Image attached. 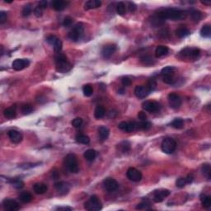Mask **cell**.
Segmentation results:
<instances>
[{
	"label": "cell",
	"instance_id": "obj_1",
	"mask_svg": "<svg viewBox=\"0 0 211 211\" xmlns=\"http://www.w3.org/2000/svg\"><path fill=\"white\" fill-rule=\"evenodd\" d=\"M156 16H158L159 18L165 21L167 19H171L173 21H177V20L184 19L187 14L184 11H181L180 9H176V8H163L160 9L156 13Z\"/></svg>",
	"mask_w": 211,
	"mask_h": 211
},
{
	"label": "cell",
	"instance_id": "obj_2",
	"mask_svg": "<svg viewBox=\"0 0 211 211\" xmlns=\"http://www.w3.org/2000/svg\"><path fill=\"white\" fill-rule=\"evenodd\" d=\"M55 63H56L57 71L62 74L69 72L72 68L71 64L69 63L65 55L63 54H59L55 57Z\"/></svg>",
	"mask_w": 211,
	"mask_h": 211
},
{
	"label": "cell",
	"instance_id": "obj_3",
	"mask_svg": "<svg viewBox=\"0 0 211 211\" xmlns=\"http://www.w3.org/2000/svg\"><path fill=\"white\" fill-rule=\"evenodd\" d=\"M66 168L72 173H78L79 172V166L78 162L77 157L74 154H69L65 157L64 161Z\"/></svg>",
	"mask_w": 211,
	"mask_h": 211
},
{
	"label": "cell",
	"instance_id": "obj_4",
	"mask_svg": "<svg viewBox=\"0 0 211 211\" xmlns=\"http://www.w3.org/2000/svg\"><path fill=\"white\" fill-rule=\"evenodd\" d=\"M84 208L89 211H98L102 209V206L99 198L96 195H93L91 196L90 199L87 202H85Z\"/></svg>",
	"mask_w": 211,
	"mask_h": 211
},
{
	"label": "cell",
	"instance_id": "obj_5",
	"mask_svg": "<svg viewBox=\"0 0 211 211\" xmlns=\"http://www.w3.org/2000/svg\"><path fill=\"white\" fill-rule=\"evenodd\" d=\"M161 148L165 154H172L175 152L176 148V142L173 138H166L162 140Z\"/></svg>",
	"mask_w": 211,
	"mask_h": 211
},
{
	"label": "cell",
	"instance_id": "obj_6",
	"mask_svg": "<svg viewBox=\"0 0 211 211\" xmlns=\"http://www.w3.org/2000/svg\"><path fill=\"white\" fill-rule=\"evenodd\" d=\"M83 27L81 24H77L69 32V38L73 41H78L83 34Z\"/></svg>",
	"mask_w": 211,
	"mask_h": 211
},
{
	"label": "cell",
	"instance_id": "obj_7",
	"mask_svg": "<svg viewBox=\"0 0 211 211\" xmlns=\"http://www.w3.org/2000/svg\"><path fill=\"white\" fill-rule=\"evenodd\" d=\"M142 108L148 112H157L160 110L161 106L158 102L154 101H145L144 102H143Z\"/></svg>",
	"mask_w": 211,
	"mask_h": 211
},
{
	"label": "cell",
	"instance_id": "obj_8",
	"mask_svg": "<svg viewBox=\"0 0 211 211\" xmlns=\"http://www.w3.org/2000/svg\"><path fill=\"white\" fill-rule=\"evenodd\" d=\"M126 176L127 177L132 181L138 182L142 179V173L139 170H137L134 167H129V169L126 172Z\"/></svg>",
	"mask_w": 211,
	"mask_h": 211
},
{
	"label": "cell",
	"instance_id": "obj_9",
	"mask_svg": "<svg viewBox=\"0 0 211 211\" xmlns=\"http://www.w3.org/2000/svg\"><path fill=\"white\" fill-rule=\"evenodd\" d=\"M168 103L173 109H178L181 106V96L176 93H170L167 96Z\"/></svg>",
	"mask_w": 211,
	"mask_h": 211
},
{
	"label": "cell",
	"instance_id": "obj_10",
	"mask_svg": "<svg viewBox=\"0 0 211 211\" xmlns=\"http://www.w3.org/2000/svg\"><path fill=\"white\" fill-rule=\"evenodd\" d=\"M46 41L51 46H53L56 53H60L62 49V41L55 36H49L47 37Z\"/></svg>",
	"mask_w": 211,
	"mask_h": 211
},
{
	"label": "cell",
	"instance_id": "obj_11",
	"mask_svg": "<svg viewBox=\"0 0 211 211\" xmlns=\"http://www.w3.org/2000/svg\"><path fill=\"white\" fill-rule=\"evenodd\" d=\"M153 195H154L153 200H154L156 203H159V202H162L165 198L167 197L168 195H170V191H168V190L167 189L157 190V191H155L154 192Z\"/></svg>",
	"mask_w": 211,
	"mask_h": 211
},
{
	"label": "cell",
	"instance_id": "obj_12",
	"mask_svg": "<svg viewBox=\"0 0 211 211\" xmlns=\"http://www.w3.org/2000/svg\"><path fill=\"white\" fill-rule=\"evenodd\" d=\"M3 207L6 211H16L20 209V206L16 200L11 199H5L3 201Z\"/></svg>",
	"mask_w": 211,
	"mask_h": 211
},
{
	"label": "cell",
	"instance_id": "obj_13",
	"mask_svg": "<svg viewBox=\"0 0 211 211\" xmlns=\"http://www.w3.org/2000/svg\"><path fill=\"white\" fill-rule=\"evenodd\" d=\"M103 187L107 191L113 192L116 191L118 189V187H119V184L115 179L111 178V177H108V178H106L103 181Z\"/></svg>",
	"mask_w": 211,
	"mask_h": 211
},
{
	"label": "cell",
	"instance_id": "obj_14",
	"mask_svg": "<svg viewBox=\"0 0 211 211\" xmlns=\"http://www.w3.org/2000/svg\"><path fill=\"white\" fill-rule=\"evenodd\" d=\"M29 61L28 60H26V59H17V60H15L13 62L12 64V67L14 70H16V71H20V70H22L23 69H25L26 67H27L29 65Z\"/></svg>",
	"mask_w": 211,
	"mask_h": 211
},
{
	"label": "cell",
	"instance_id": "obj_15",
	"mask_svg": "<svg viewBox=\"0 0 211 211\" xmlns=\"http://www.w3.org/2000/svg\"><path fill=\"white\" fill-rule=\"evenodd\" d=\"M137 127V123H135L134 121L132 122H126V121H122L118 125V128L121 130H123L127 133H130V132L134 131V129Z\"/></svg>",
	"mask_w": 211,
	"mask_h": 211
},
{
	"label": "cell",
	"instance_id": "obj_16",
	"mask_svg": "<svg viewBox=\"0 0 211 211\" xmlns=\"http://www.w3.org/2000/svg\"><path fill=\"white\" fill-rule=\"evenodd\" d=\"M149 93H150V91L148 90L147 87H144V86H137L134 88V94L138 98H145Z\"/></svg>",
	"mask_w": 211,
	"mask_h": 211
},
{
	"label": "cell",
	"instance_id": "obj_17",
	"mask_svg": "<svg viewBox=\"0 0 211 211\" xmlns=\"http://www.w3.org/2000/svg\"><path fill=\"white\" fill-rule=\"evenodd\" d=\"M8 137L10 139L12 142L13 144H20L22 142V134L20 133L19 131L17 130H15V129H12V130H9L8 131Z\"/></svg>",
	"mask_w": 211,
	"mask_h": 211
},
{
	"label": "cell",
	"instance_id": "obj_18",
	"mask_svg": "<svg viewBox=\"0 0 211 211\" xmlns=\"http://www.w3.org/2000/svg\"><path fill=\"white\" fill-rule=\"evenodd\" d=\"M115 50H116V45H105L103 47V49L102 50V56L105 59H108V58L111 57L115 52Z\"/></svg>",
	"mask_w": 211,
	"mask_h": 211
},
{
	"label": "cell",
	"instance_id": "obj_19",
	"mask_svg": "<svg viewBox=\"0 0 211 211\" xmlns=\"http://www.w3.org/2000/svg\"><path fill=\"white\" fill-rule=\"evenodd\" d=\"M55 189L60 193L61 195H65L69 191V186L66 182L60 181L55 184Z\"/></svg>",
	"mask_w": 211,
	"mask_h": 211
},
{
	"label": "cell",
	"instance_id": "obj_20",
	"mask_svg": "<svg viewBox=\"0 0 211 211\" xmlns=\"http://www.w3.org/2000/svg\"><path fill=\"white\" fill-rule=\"evenodd\" d=\"M48 187L45 183H36L33 186V191L37 195H42L47 191Z\"/></svg>",
	"mask_w": 211,
	"mask_h": 211
},
{
	"label": "cell",
	"instance_id": "obj_21",
	"mask_svg": "<svg viewBox=\"0 0 211 211\" xmlns=\"http://www.w3.org/2000/svg\"><path fill=\"white\" fill-rule=\"evenodd\" d=\"M69 4L68 2L63 1V0H55L52 2V8L56 11H62Z\"/></svg>",
	"mask_w": 211,
	"mask_h": 211
},
{
	"label": "cell",
	"instance_id": "obj_22",
	"mask_svg": "<svg viewBox=\"0 0 211 211\" xmlns=\"http://www.w3.org/2000/svg\"><path fill=\"white\" fill-rule=\"evenodd\" d=\"M102 5V2L99 0H89L86 2L84 4V9L85 10H90V9H94V8H100Z\"/></svg>",
	"mask_w": 211,
	"mask_h": 211
},
{
	"label": "cell",
	"instance_id": "obj_23",
	"mask_svg": "<svg viewBox=\"0 0 211 211\" xmlns=\"http://www.w3.org/2000/svg\"><path fill=\"white\" fill-rule=\"evenodd\" d=\"M98 134L100 140L102 141H105L106 140H107V138L109 137L110 130L106 126H101L98 129Z\"/></svg>",
	"mask_w": 211,
	"mask_h": 211
},
{
	"label": "cell",
	"instance_id": "obj_24",
	"mask_svg": "<svg viewBox=\"0 0 211 211\" xmlns=\"http://www.w3.org/2000/svg\"><path fill=\"white\" fill-rule=\"evenodd\" d=\"M3 115L6 118L8 119H13V118L16 117V107H8L7 109L4 110L3 111Z\"/></svg>",
	"mask_w": 211,
	"mask_h": 211
},
{
	"label": "cell",
	"instance_id": "obj_25",
	"mask_svg": "<svg viewBox=\"0 0 211 211\" xmlns=\"http://www.w3.org/2000/svg\"><path fill=\"white\" fill-rule=\"evenodd\" d=\"M168 53V48L165 45H158L155 50V55L157 58H160L164 56Z\"/></svg>",
	"mask_w": 211,
	"mask_h": 211
},
{
	"label": "cell",
	"instance_id": "obj_26",
	"mask_svg": "<svg viewBox=\"0 0 211 211\" xmlns=\"http://www.w3.org/2000/svg\"><path fill=\"white\" fill-rule=\"evenodd\" d=\"M19 200L22 203H29L32 200V195L30 192L23 191L19 195Z\"/></svg>",
	"mask_w": 211,
	"mask_h": 211
},
{
	"label": "cell",
	"instance_id": "obj_27",
	"mask_svg": "<svg viewBox=\"0 0 211 211\" xmlns=\"http://www.w3.org/2000/svg\"><path fill=\"white\" fill-rule=\"evenodd\" d=\"M75 140L79 144H88L90 143V139L88 136L85 135V134H78L76 135L75 137Z\"/></svg>",
	"mask_w": 211,
	"mask_h": 211
},
{
	"label": "cell",
	"instance_id": "obj_28",
	"mask_svg": "<svg viewBox=\"0 0 211 211\" xmlns=\"http://www.w3.org/2000/svg\"><path fill=\"white\" fill-rule=\"evenodd\" d=\"M106 114V110L102 106H97L94 111V116L96 119H101Z\"/></svg>",
	"mask_w": 211,
	"mask_h": 211
},
{
	"label": "cell",
	"instance_id": "obj_29",
	"mask_svg": "<svg viewBox=\"0 0 211 211\" xmlns=\"http://www.w3.org/2000/svg\"><path fill=\"white\" fill-rule=\"evenodd\" d=\"M200 36L205 38H209L211 36V27L209 25H205L200 30Z\"/></svg>",
	"mask_w": 211,
	"mask_h": 211
},
{
	"label": "cell",
	"instance_id": "obj_30",
	"mask_svg": "<svg viewBox=\"0 0 211 211\" xmlns=\"http://www.w3.org/2000/svg\"><path fill=\"white\" fill-rule=\"evenodd\" d=\"M83 156L85 158V159L88 162H93L95 158H96V152L93 149H88L86 151Z\"/></svg>",
	"mask_w": 211,
	"mask_h": 211
},
{
	"label": "cell",
	"instance_id": "obj_31",
	"mask_svg": "<svg viewBox=\"0 0 211 211\" xmlns=\"http://www.w3.org/2000/svg\"><path fill=\"white\" fill-rule=\"evenodd\" d=\"M200 201L205 208H209L211 206V197L209 195H202L200 196Z\"/></svg>",
	"mask_w": 211,
	"mask_h": 211
},
{
	"label": "cell",
	"instance_id": "obj_32",
	"mask_svg": "<svg viewBox=\"0 0 211 211\" xmlns=\"http://www.w3.org/2000/svg\"><path fill=\"white\" fill-rule=\"evenodd\" d=\"M190 31L187 29V28L185 27H181V28H178L177 30L176 31V36L180 37V38H184V37H187V36L190 35Z\"/></svg>",
	"mask_w": 211,
	"mask_h": 211
},
{
	"label": "cell",
	"instance_id": "obj_33",
	"mask_svg": "<svg viewBox=\"0 0 211 211\" xmlns=\"http://www.w3.org/2000/svg\"><path fill=\"white\" fill-rule=\"evenodd\" d=\"M202 18V13L201 12L198 10H194L191 13V19L195 22H199Z\"/></svg>",
	"mask_w": 211,
	"mask_h": 211
},
{
	"label": "cell",
	"instance_id": "obj_34",
	"mask_svg": "<svg viewBox=\"0 0 211 211\" xmlns=\"http://www.w3.org/2000/svg\"><path fill=\"white\" fill-rule=\"evenodd\" d=\"M116 13H117L119 15L121 16H123L125 15L126 13V4L123 3V2H120L116 4Z\"/></svg>",
	"mask_w": 211,
	"mask_h": 211
},
{
	"label": "cell",
	"instance_id": "obj_35",
	"mask_svg": "<svg viewBox=\"0 0 211 211\" xmlns=\"http://www.w3.org/2000/svg\"><path fill=\"white\" fill-rule=\"evenodd\" d=\"M201 171H202V173L204 175L206 176V177L208 178V180L210 179V173H211V168L210 165L209 163H206V164H203L202 167H201Z\"/></svg>",
	"mask_w": 211,
	"mask_h": 211
},
{
	"label": "cell",
	"instance_id": "obj_36",
	"mask_svg": "<svg viewBox=\"0 0 211 211\" xmlns=\"http://www.w3.org/2000/svg\"><path fill=\"white\" fill-rule=\"evenodd\" d=\"M183 125H184V121L182 119H181V118H176L175 120L172 122V124H171V126H173V128H175V129H181L182 127H183Z\"/></svg>",
	"mask_w": 211,
	"mask_h": 211
},
{
	"label": "cell",
	"instance_id": "obj_37",
	"mask_svg": "<svg viewBox=\"0 0 211 211\" xmlns=\"http://www.w3.org/2000/svg\"><path fill=\"white\" fill-rule=\"evenodd\" d=\"M175 71V68L173 66H167L162 69L161 74L162 76H167V75H173Z\"/></svg>",
	"mask_w": 211,
	"mask_h": 211
},
{
	"label": "cell",
	"instance_id": "obj_38",
	"mask_svg": "<svg viewBox=\"0 0 211 211\" xmlns=\"http://www.w3.org/2000/svg\"><path fill=\"white\" fill-rule=\"evenodd\" d=\"M122 153H128L130 150V143L129 141H123L119 144Z\"/></svg>",
	"mask_w": 211,
	"mask_h": 211
},
{
	"label": "cell",
	"instance_id": "obj_39",
	"mask_svg": "<svg viewBox=\"0 0 211 211\" xmlns=\"http://www.w3.org/2000/svg\"><path fill=\"white\" fill-rule=\"evenodd\" d=\"M82 92H83L84 96H91L93 94V87H92L90 84H87V85L83 86V88H82Z\"/></svg>",
	"mask_w": 211,
	"mask_h": 211
},
{
	"label": "cell",
	"instance_id": "obj_40",
	"mask_svg": "<svg viewBox=\"0 0 211 211\" xmlns=\"http://www.w3.org/2000/svg\"><path fill=\"white\" fill-rule=\"evenodd\" d=\"M33 107L30 104H24L22 106L21 111L23 115H29L33 111Z\"/></svg>",
	"mask_w": 211,
	"mask_h": 211
},
{
	"label": "cell",
	"instance_id": "obj_41",
	"mask_svg": "<svg viewBox=\"0 0 211 211\" xmlns=\"http://www.w3.org/2000/svg\"><path fill=\"white\" fill-rule=\"evenodd\" d=\"M137 127L141 129H144V130H147V129H149L152 127V124L149 121H144L140 122V123H138Z\"/></svg>",
	"mask_w": 211,
	"mask_h": 211
},
{
	"label": "cell",
	"instance_id": "obj_42",
	"mask_svg": "<svg viewBox=\"0 0 211 211\" xmlns=\"http://www.w3.org/2000/svg\"><path fill=\"white\" fill-rule=\"evenodd\" d=\"M141 61L145 65H151V64H154V59L151 57V56H149V55H144V56L141 57Z\"/></svg>",
	"mask_w": 211,
	"mask_h": 211
},
{
	"label": "cell",
	"instance_id": "obj_43",
	"mask_svg": "<svg viewBox=\"0 0 211 211\" xmlns=\"http://www.w3.org/2000/svg\"><path fill=\"white\" fill-rule=\"evenodd\" d=\"M137 209H150V203L148 201H143L136 206Z\"/></svg>",
	"mask_w": 211,
	"mask_h": 211
},
{
	"label": "cell",
	"instance_id": "obj_44",
	"mask_svg": "<svg viewBox=\"0 0 211 211\" xmlns=\"http://www.w3.org/2000/svg\"><path fill=\"white\" fill-rule=\"evenodd\" d=\"M32 12V8L30 4H27L26 6H24V8L22 9V15L23 16H29Z\"/></svg>",
	"mask_w": 211,
	"mask_h": 211
},
{
	"label": "cell",
	"instance_id": "obj_45",
	"mask_svg": "<svg viewBox=\"0 0 211 211\" xmlns=\"http://www.w3.org/2000/svg\"><path fill=\"white\" fill-rule=\"evenodd\" d=\"M162 81L167 84H173L175 82V78L173 75H167V76H163Z\"/></svg>",
	"mask_w": 211,
	"mask_h": 211
},
{
	"label": "cell",
	"instance_id": "obj_46",
	"mask_svg": "<svg viewBox=\"0 0 211 211\" xmlns=\"http://www.w3.org/2000/svg\"><path fill=\"white\" fill-rule=\"evenodd\" d=\"M157 87V82L155 81V79L152 78L148 82V85H147V88H148V90L151 92H153L154 90H155V88Z\"/></svg>",
	"mask_w": 211,
	"mask_h": 211
},
{
	"label": "cell",
	"instance_id": "obj_47",
	"mask_svg": "<svg viewBox=\"0 0 211 211\" xmlns=\"http://www.w3.org/2000/svg\"><path fill=\"white\" fill-rule=\"evenodd\" d=\"M82 119H81V118L79 117L75 118V119H74L73 121H72V126H74V128H79L80 126H82Z\"/></svg>",
	"mask_w": 211,
	"mask_h": 211
},
{
	"label": "cell",
	"instance_id": "obj_48",
	"mask_svg": "<svg viewBox=\"0 0 211 211\" xmlns=\"http://www.w3.org/2000/svg\"><path fill=\"white\" fill-rule=\"evenodd\" d=\"M187 181H186V179L183 178V177H181V178H178L176 181V187H179V188H182L184 187L186 185H187Z\"/></svg>",
	"mask_w": 211,
	"mask_h": 211
},
{
	"label": "cell",
	"instance_id": "obj_49",
	"mask_svg": "<svg viewBox=\"0 0 211 211\" xmlns=\"http://www.w3.org/2000/svg\"><path fill=\"white\" fill-rule=\"evenodd\" d=\"M12 185L16 189H21L24 187V183L20 180H14V181H12Z\"/></svg>",
	"mask_w": 211,
	"mask_h": 211
},
{
	"label": "cell",
	"instance_id": "obj_50",
	"mask_svg": "<svg viewBox=\"0 0 211 211\" xmlns=\"http://www.w3.org/2000/svg\"><path fill=\"white\" fill-rule=\"evenodd\" d=\"M200 54V50L197 48H192L191 53V59H195L197 58Z\"/></svg>",
	"mask_w": 211,
	"mask_h": 211
},
{
	"label": "cell",
	"instance_id": "obj_51",
	"mask_svg": "<svg viewBox=\"0 0 211 211\" xmlns=\"http://www.w3.org/2000/svg\"><path fill=\"white\" fill-rule=\"evenodd\" d=\"M72 24H73V19H72L71 17L67 16V17H65V18L64 19V22H63L64 27H69Z\"/></svg>",
	"mask_w": 211,
	"mask_h": 211
},
{
	"label": "cell",
	"instance_id": "obj_52",
	"mask_svg": "<svg viewBox=\"0 0 211 211\" xmlns=\"http://www.w3.org/2000/svg\"><path fill=\"white\" fill-rule=\"evenodd\" d=\"M43 10H44V9H42L41 7L37 6V7L34 9V14H35V16H36V17H41V16H42V14H43Z\"/></svg>",
	"mask_w": 211,
	"mask_h": 211
},
{
	"label": "cell",
	"instance_id": "obj_53",
	"mask_svg": "<svg viewBox=\"0 0 211 211\" xmlns=\"http://www.w3.org/2000/svg\"><path fill=\"white\" fill-rule=\"evenodd\" d=\"M121 82H122V84H123V86H125V87H129V86L131 84V80L129 79V78L124 77L123 78L121 79Z\"/></svg>",
	"mask_w": 211,
	"mask_h": 211
},
{
	"label": "cell",
	"instance_id": "obj_54",
	"mask_svg": "<svg viewBox=\"0 0 211 211\" xmlns=\"http://www.w3.org/2000/svg\"><path fill=\"white\" fill-rule=\"evenodd\" d=\"M128 8H129V11L130 12V13H134V12L137 9V7H136V5H135L134 3L129 2V3H128Z\"/></svg>",
	"mask_w": 211,
	"mask_h": 211
},
{
	"label": "cell",
	"instance_id": "obj_55",
	"mask_svg": "<svg viewBox=\"0 0 211 211\" xmlns=\"http://www.w3.org/2000/svg\"><path fill=\"white\" fill-rule=\"evenodd\" d=\"M138 118H139L141 121H147V115H146L145 112H144V111H140V112H139V114H138Z\"/></svg>",
	"mask_w": 211,
	"mask_h": 211
},
{
	"label": "cell",
	"instance_id": "obj_56",
	"mask_svg": "<svg viewBox=\"0 0 211 211\" xmlns=\"http://www.w3.org/2000/svg\"><path fill=\"white\" fill-rule=\"evenodd\" d=\"M7 16H8L7 13H5V12L3 11L1 12V13H0V22H1V23H3V22H5L6 20H7Z\"/></svg>",
	"mask_w": 211,
	"mask_h": 211
},
{
	"label": "cell",
	"instance_id": "obj_57",
	"mask_svg": "<svg viewBox=\"0 0 211 211\" xmlns=\"http://www.w3.org/2000/svg\"><path fill=\"white\" fill-rule=\"evenodd\" d=\"M185 179H186V181H187V184L191 183L193 180H194V176L192 175V174H188L187 176V177H185Z\"/></svg>",
	"mask_w": 211,
	"mask_h": 211
},
{
	"label": "cell",
	"instance_id": "obj_58",
	"mask_svg": "<svg viewBox=\"0 0 211 211\" xmlns=\"http://www.w3.org/2000/svg\"><path fill=\"white\" fill-rule=\"evenodd\" d=\"M39 7H41L42 9H45L47 8V2L46 1H41L38 4Z\"/></svg>",
	"mask_w": 211,
	"mask_h": 211
},
{
	"label": "cell",
	"instance_id": "obj_59",
	"mask_svg": "<svg viewBox=\"0 0 211 211\" xmlns=\"http://www.w3.org/2000/svg\"><path fill=\"white\" fill-rule=\"evenodd\" d=\"M56 209L57 210H72V208H70V207H58Z\"/></svg>",
	"mask_w": 211,
	"mask_h": 211
},
{
	"label": "cell",
	"instance_id": "obj_60",
	"mask_svg": "<svg viewBox=\"0 0 211 211\" xmlns=\"http://www.w3.org/2000/svg\"><path fill=\"white\" fill-rule=\"evenodd\" d=\"M201 3H203V4H206V5H210L211 4V3L209 2H209H207V1H205V2H204V1H202Z\"/></svg>",
	"mask_w": 211,
	"mask_h": 211
}]
</instances>
